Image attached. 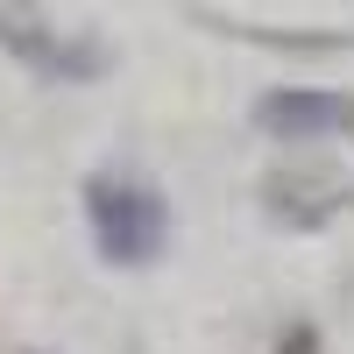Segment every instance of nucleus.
<instances>
[{
	"mask_svg": "<svg viewBox=\"0 0 354 354\" xmlns=\"http://www.w3.org/2000/svg\"><path fill=\"white\" fill-rule=\"evenodd\" d=\"M85 220H93L100 255L121 262V270H135V262H156L163 241H170V213H163V198L142 185V177H121V170H100L93 185H85Z\"/></svg>",
	"mask_w": 354,
	"mask_h": 354,
	"instance_id": "obj_1",
	"label": "nucleus"
},
{
	"mask_svg": "<svg viewBox=\"0 0 354 354\" xmlns=\"http://www.w3.org/2000/svg\"><path fill=\"white\" fill-rule=\"evenodd\" d=\"M0 43H8L21 64H36L43 78H93V71H106V50L64 43L43 15H28V8H8V15H0Z\"/></svg>",
	"mask_w": 354,
	"mask_h": 354,
	"instance_id": "obj_2",
	"label": "nucleus"
},
{
	"mask_svg": "<svg viewBox=\"0 0 354 354\" xmlns=\"http://www.w3.org/2000/svg\"><path fill=\"white\" fill-rule=\"evenodd\" d=\"M255 121L283 135V142H312V135H354V100L347 93H270L255 106Z\"/></svg>",
	"mask_w": 354,
	"mask_h": 354,
	"instance_id": "obj_3",
	"label": "nucleus"
},
{
	"mask_svg": "<svg viewBox=\"0 0 354 354\" xmlns=\"http://www.w3.org/2000/svg\"><path fill=\"white\" fill-rule=\"evenodd\" d=\"M283 354H319V340H312V326H298V333H290V340H283Z\"/></svg>",
	"mask_w": 354,
	"mask_h": 354,
	"instance_id": "obj_4",
	"label": "nucleus"
}]
</instances>
